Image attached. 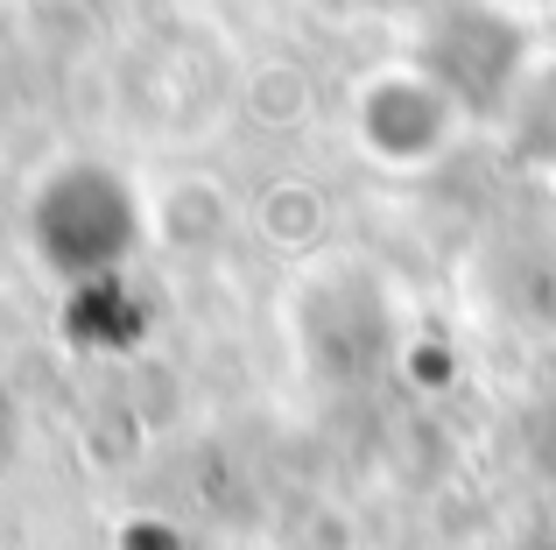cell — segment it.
Here are the masks:
<instances>
[{
	"instance_id": "obj_1",
	"label": "cell",
	"mask_w": 556,
	"mask_h": 550,
	"mask_svg": "<svg viewBox=\"0 0 556 550\" xmlns=\"http://www.w3.org/2000/svg\"><path fill=\"white\" fill-rule=\"evenodd\" d=\"M36 240L50 268L78 275V283H106L135 248V198L113 170H64L36 198Z\"/></svg>"
}]
</instances>
